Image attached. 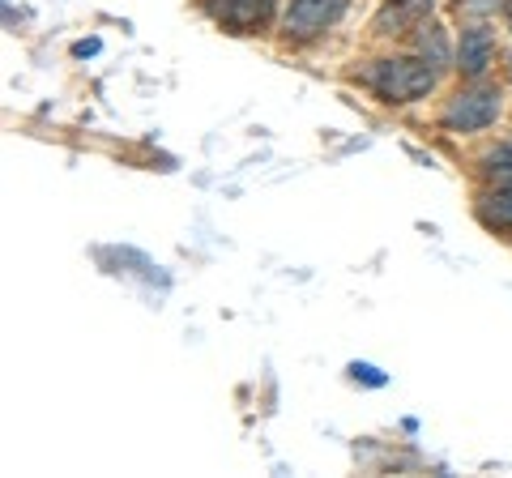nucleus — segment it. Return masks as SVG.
I'll return each instance as SVG.
<instances>
[{"mask_svg": "<svg viewBox=\"0 0 512 478\" xmlns=\"http://www.w3.org/2000/svg\"><path fill=\"white\" fill-rule=\"evenodd\" d=\"M478 218H483L487 227L512 231V180H508L504 188H495V193L483 197V205H478Z\"/></svg>", "mask_w": 512, "mask_h": 478, "instance_id": "6e6552de", "label": "nucleus"}, {"mask_svg": "<svg viewBox=\"0 0 512 478\" xmlns=\"http://www.w3.org/2000/svg\"><path fill=\"white\" fill-rule=\"evenodd\" d=\"M495 116H500V90L495 86H466L444 103L440 124L448 133H478V129H487V124H495Z\"/></svg>", "mask_w": 512, "mask_h": 478, "instance_id": "f03ea898", "label": "nucleus"}, {"mask_svg": "<svg viewBox=\"0 0 512 478\" xmlns=\"http://www.w3.org/2000/svg\"><path fill=\"white\" fill-rule=\"evenodd\" d=\"M94 52H99V39H82L73 47V56H94Z\"/></svg>", "mask_w": 512, "mask_h": 478, "instance_id": "f8f14e48", "label": "nucleus"}, {"mask_svg": "<svg viewBox=\"0 0 512 478\" xmlns=\"http://www.w3.org/2000/svg\"><path fill=\"white\" fill-rule=\"evenodd\" d=\"M423 13H431V0H389L376 18V35H402Z\"/></svg>", "mask_w": 512, "mask_h": 478, "instance_id": "0eeeda50", "label": "nucleus"}, {"mask_svg": "<svg viewBox=\"0 0 512 478\" xmlns=\"http://www.w3.org/2000/svg\"><path fill=\"white\" fill-rule=\"evenodd\" d=\"M342 9H346V0H291V5H286L282 26H286V35H291V39H312L325 26L338 22Z\"/></svg>", "mask_w": 512, "mask_h": 478, "instance_id": "7ed1b4c3", "label": "nucleus"}, {"mask_svg": "<svg viewBox=\"0 0 512 478\" xmlns=\"http://www.w3.org/2000/svg\"><path fill=\"white\" fill-rule=\"evenodd\" d=\"M491 56H495V35H491L487 26H470V30H461V43H457V69L466 73L470 82H478V77L487 73Z\"/></svg>", "mask_w": 512, "mask_h": 478, "instance_id": "423d86ee", "label": "nucleus"}, {"mask_svg": "<svg viewBox=\"0 0 512 478\" xmlns=\"http://www.w3.org/2000/svg\"><path fill=\"white\" fill-rule=\"evenodd\" d=\"M350 380H363V385H372V389L389 385V376H384L380 368H372V363H350Z\"/></svg>", "mask_w": 512, "mask_h": 478, "instance_id": "9b49d317", "label": "nucleus"}, {"mask_svg": "<svg viewBox=\"0 0 512 478\" xmlns=\"http://www.w3.org/2000/svg\"><path fill=\"white\" fill-rule=\"evenodd\" d=\"M94 257H99V265L107 269V274H124V278L146 282V286H167L171 282L163 269H158L146 252H137V248H99Z\"/></svg>", "mask_w": 512, "mask_h": 478, "instance_id": "39448f33", "label": "nucleus"}, {"mask_svg": "<svg viewBox=\"0 0 512 478\" xmlns=\"http://www.w3.org/2000/svg\"><path fill=\"white\" fill-rule=\"evenodd\" d=\"M504 18H508V30H512V0H504Z\"/></svg>", "mask_w": 512, "mask_h": 478, "instance_id": "ddd939ff", "label": "nucleus"}, {"mask_svg": "<svg viewBox=\"0 0 512 478\" xmlns=\"http://www.w3.org/2000/svg\"><path fill=\"white\" fill-rule=\"evenodd\" d=\"M205 9H210L222 26H231L235 35H248V30L274 18L278 0H205Z\"/></svg>", "mask_w": 512, "mask_h": 478, "instance_id": "20e7f679", "label": "nucleus"}, {"mask_svg": "<svg viewBox=\"0 0 512 478\" xmlns=\"http://www.w3.org/2000/svg\"><path fill=\"white\" fill-rule=\"evenodd\" d=\"M483 171L487 175H504V180H512V141H504L500 150H491L483 158Z\"/></svg>", "mask_w": 512, "mask_h": 478, "instance_id": "1a4fd4ad", "label": "nucleus"}, {"mask_svg": "<svg viewBox=\"0 0 512 478\" xmlns=\"http://www.w3.org/2000/svg\"><path fill=\"white\" fill-rule=\"evenodd\" d=\"M363 82L372 86L384 103H414L436 86V69L431 60H406V56H389L363 69Z\"/></svg>", "mask_w": 512, "mask_h": 478, "instance_id": "f257e3e1", "label": "nucleus"}, {"mask_svg": "<svg viewBox=\"0 0 512 478\" xmlns=\"http://www.w3.org/2000/svg\"><path fill=\"white\" fill-rule=\"evenodd\" d=\"M419 47H423V56L431 60V65H444V52H448V47H444V35H440V26H427V35H419Z\"/></svg>", "mask_w": 512, "mask_h": 478, "instance_id": "9d476101", "label": "nucleus"}]
</instances>
